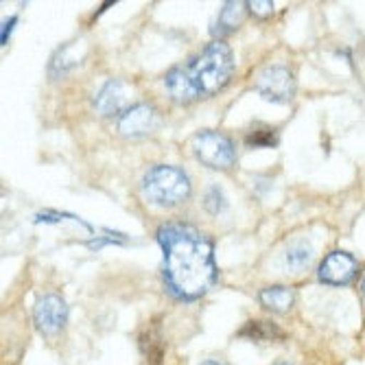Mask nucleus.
Here are the masks:
<instances>
[{
  "instance_id": "4",
  "label": "nucleus",
  "mask_w": 365,
  "mask_h": 365,
  "mask_svg": "<svg viewBox=\"0 0 365 365\" xmlns=\"http://www.w3.org/2000/svg\"><path fill=\"white\" fill-rule=\"evenodd\" d=\"M192 153L204 167L223 171L235 167L237 162V149L232 145V140L221 134V131H202L192 140Z\"/></svg>"
},
{
  "instance_id": "11",
  "label": "nucleus",
  "mask_w": 365,
  "mask_h": 365,
  "mask_svg": "<svg viewBox=\"0 0 365 365\" xmlns=\"http://www.w3.org/2000/svg\"><path fill=\"white\" fill-rule=\"evenodd\" d=\"M258 300H260V304L267 309V311L287 313L295 304V293H293V289H289L284 284H276V287L262 289L260 295H258Z\"/></svg>"
},
{
  "instance_id": "8",
  "label": "nucleus",
  "mask_w": 365,
  "mask_h": 365,
  "mask_svg": "<svg viewBox=\"0 0 365 365\" xmlns=\"http://www.w3.org/2000/svg\"><path fill=\"white\" fill-rule=\"evenodd\" d=\"M158 123H160V118L151 106H134L120 116L118 129L123 136L140 138V136H149L151 131H155Z\"/></svg>"
},
{
  "instance_id": "9",
  "label": "nucleus",
  "mask_w": 365,
  "mask_h": 365,
  "mask_svg": "<svg viewBox=\"0 0 365 365\" xmlns=\"http://www.w3.org/2000/svg\"><path fill=\"white\" fill-rule=\"evenodd\" d=\"M94 106L103 116H118L120 112L125 114L127 112L125 110L127 108V90H125L123 81H118V79L106 81L94 98Z\"/></svg>"
},
{
  "instance_id": "3",
  "label": "nucleus",
  "mask_w": 365,
  "mask_h": 365,
  "mask_svg": "<svg viewBox=\"0 0 365 365\" xmlns=\"http://www.w3.org/2000/svg\"><path fill=\"white\" fill-rule=\"evenodd\" d=\"M143 192L151 204L169 208L186 202L190 195V182L184 171L169 164H160L145 175Z\"/></svg>"
},
{
  "instance_id": "7",
  "label": "nucleus",
  "mask_w": 365,
  "mask_h": 365,
  "mask_svg": "<svg viewBox=\"0 0 365 365\" xmlns=\"http://www.w3.org/2000/svg\"><path fill=\"white\" fill-rule=\"evenodd\" d=\"M356 272L359 262L354 256H350L348 252H333L322 260L317 269V280L330 287H344L354 280Z\"/></svg>"
},
{
  "instance_id": "6",
  "label": "nucleus",
  "mask_w": 365,
  "mask_h": 365,
  "mask_svg": "<svg viewBox=\"0 0 365 365\" xmlns=\"http://www.w3.org/2000/svg\"><path fill=\"white\" fill-rule=\"evenodd\" d=\"M33 319H36V326L40 333H44L46 337H55L63 330L66 322H68V307H66L61 295L46 293L36 302Z\"/></svg>"
},
{
  "instance_id": "15",
  "label": "nucleus",
  "mask_w": 365,
  "mask_h": 365,
  "mask_svg": "<svg viewBox=\"0 0 365 365\" xmlns=\"http://www.w3.org/2000/svg\"><path fill=\"white\" fill-rule=\"evenodd\" d=\"M313 260V245L307 241H297L284 252V262L291 269H307Z\"/></svg>"
},
{
  "instance_id": "1",
  "label": "nucleus",
  "mask_w": 365,
  "mask_h": 365,
  "mask_svg": "<svg viewBox=\"0 0 365 365\" xmlns=\"http://www.w3.org/2000/svg\"><path fill=\"white\" fill-rule=\"evenodd\" d=\"M164 252V282L180 300H197L217 282L212 243L192 225L167 223L158 230Z\"/></svg>"
},
{
  "instance_id": "21",
  "label": "nucleus",
  "mask_w": 365,
  "mask_h": 365,
  "mask_svg": "<svg viewBox=\"0 0 365 365\" xmlns=\"http://www.w3.org/2000/svg\"><path fill=\"white\" fill-rule=\"evenodd\" d=\"M276 365H291V363H284V361H280V363H276Z\"/></svg>"
},
{
  "instance_id": "18",
  "label": "nucleus",
  "mask_w": 365,
  "mask_h": 365,
  "mask_svg": "<svg viewBox=\"0 0 365 365\" xmlns=\"http://www.w3.org/2000/svg\"><path fill=\"white\" fill-rule=\"evenodd\" d=\"M16 16H11V18H7L5 20V24H3V31H0V42L3 44H7L9 42V38H11V31L16 29Z\"/></svg>"
},
{
  "instance_id": "19",
  "label": "nucleus",
  "mask_w": 365,
  "mask_h": 365,
  "mask_svg": "<svg viewBox=\"0 0 365 365\" xmlns=\"http://www.w3.org/2000/svg\"><path fill=\"white\" fill-rule=\"evenodd\" d=\"M199 365H225L221 361H204V363H199Z\"/></svg>"
},
{
  "instance_id": "20",
  "label": "nucleus",
  "mask_w": 365,
  "mask_h": 365,
  "mask_svg": "<svg viewBox=\"0 0 365 365\" xmlns=\"http://www.w3.org/2000/svg\"><path fill=\"white\" fill-rule=\"evenodd\" d=\"M361 291H363V295H365V274H363V278H361Z\"/></svg>"
},
{
  "instance_id": "2",
  "label": "nucleus",
  "mask_w": 365,
  "mask_h": 365,
  "mask_svg": "<svg viewBox=\"0 0 365 365\" xmlns=\"http://www.w3.org/2000/svg\"><path fill=\"white\" fill-rule=\"evenodd\" d=\"M235 73V55L225 42H212L175 66L167 75V90L180 103L217 94Z\"/></svg>"
},
{
  "instance_id": "16",
  "label": "nucleus",
  "mask_w": 365,
  "mask_h": 365,
  "mask_svg": "<svg viewBox=\"0 0 365 365\" xmlns=\"http://www.w3.org/2000/svg\"><path fill=\"white\" fill-rule=\"evenodd\" d=\"M204 206H206V210L210 215H219L225 208V197H223V192H221L219 186H210L208 188V192L204 197Z\"/></svg>"
},
{
  "instance_id": "13",
  "label": "nucleus",
  "mask_w": 365,
  "mask_h": 365,
  "mask_svg": "<svg viewBox=\"0 0 365 365\" xmlns=\"http://www.w3.org/2000/svg\"><path fill=\"white\" fill-rule=\"evenodd\" d=\"M239 337L243 339H252V341H274V339H282V330L267 319H250L241 330Z\"/></svg>"
},
{
  "instance_id": "17",
  "label": "nucleus",
  "mask_w": 365,
  "mask_h": 365,
  "mask_svg": "<svg viewBox=\"0 0 365 365\" xmlns=\"http://www.w3.org/2000/svg\"><path fill=\"white\" fill-rule=\"evenodd\" d=\"M247 14H254L258 18H267L274 14V3H264V0H252L247 3Z\"/></svg>"
},
{
  "instance_id": "14",
  "label": "nucleus",
  "mask_w": 365,
  "mask_h": 365,
  "mask_svg": "<svg viewBox=\"0 0 365 365\" xmlns=\"http://www.w3.org/2000/svg\"><path fill=\"white\" fill-rule=\"evenodd\" d=\"M245 145L252 149H264V147H278V131L269 125H256L247 131Z\"/></svg>"
},
{
  "instance_id": "5",
  "label": "nucleus",
  "mask_w": 365,
  "mask_h": 365,
  "mask_svg": "<svg viewBox=\"0 0 365 365\" xmlns=\"http://www.w3.org/2000/svg\"><path fill=\"white\" fill-rule=\"evenodd\" d=\"M256 90L262 98H267L272 103H289L295 94V77L287 66L274 63L260 73Z\"/></svg>"
},
{
  "instance_id": "12",
  "label": "nucleus",
  "mask_w": 365,
  "mask_h": 365,
  "mask_svg": "<svg viewBox=\"0 0 365 365\" xmlns=\"http://www.w3.org/2000/svg\"><path fill=\"white\" fill-rule=\"evenodd\" d=\"M140 350L147 361V365H162L164 359V339H162V330L158 322H151L145 333L140 335Z\"/></svg>"
},
{
  "instance_id": "10",
  "label": "nucleus",
  "mask_w": 365,
  "mask_h": 365,
  "mask_svg": "<svg viewBox=\"0 0 365 365\" xmlns=\"http://www.w3.org/2000/svg\"><path fill=\"white\" fill-rule=\"evenodd\" d=\"M247 14V3H225L223 9L219 11V18L217 22L212 24V36L217 40L230 36L232 31H237L243 22V16Z\"/></svg>"
}]
</instances>
